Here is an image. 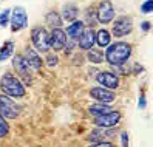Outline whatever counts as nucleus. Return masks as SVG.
Segmentation results:
<instances>
[{
	"label": "nucleus",
	"mask_w": 153,
	"mask_h": 147,
	"mask_svg": "<svg viewBox=\"0 0 153 147\" xmlns=\"http://www.w3.org/2000/svg\"><path fill=\"white\" fill-rule=\"evenodd\" d=\"M131 56V45L127 42H114L107 47L105 51V60L111 67H118L122 63H127Z\"/></svg>",
	"instance_id": "nucleus-1"
},
{
	"label": "nucleus",
	"mask_w": 153,
	"mask_h": 147,
	"mask_svg": "<svg viewBox=\"0 0 153 147\" xmlns=\"http://www.w3.org/2000/svg\"><path fill=\"white\" fill-rule=\"evenodd\" d=\"M0 90H2L3 95L10 96V98H16V99L25 98L26 95L25 84L17 76H14L13 73H5L0 78Z\"/></svg>",
	"instance_id": "nucleus-2"
},
{
	"label": "nucleus",
	"mask_w": 153,
	"mask_h": 147,
	"mask_svg": "<svg viewBox=\"0 0 153 147\" xmlns=\"http://www.w3.org/2000/svg\"><path fill=\"white\" fill-rule=\"evenodd\" d=\"M13 67H14L16 73L19 75L17 78L23 82L25 87L30 85L31 82H33V79H34L33 68L28 65V62H26V59L23 57V54H16V56L13 57Z\"/></svg>",
	"instance_id": "nucleus-3"
},
{
	"label": "nucleus",
	"mask_w": 153,
	"mask_h": 147,
	"mask_svg": "<svg viewBox=\"0 0 153 147\" xmlns=\"http://www.w3.org/2000/svg\"><path fill=\"white\" fill-rule=\"evenodd\" d=\"M31 40L34 45V50L37 53H48L50 50V33L42 28V26H36L31 31Z\"/></svg>",
	"instance_id": "nucleus-4"
},
{
	"label": "nucleus",
	"mask_w": 153,
	"mask_h": 147,
	"mask_svg": "<svg viewBox=\"0 0 153 147\" xmlns=\"http://www.w3.org/2000/svg\"><path fill=\"white\" fill-rule=\"evenodd\" d=\"M0 115L5 119H17V116L20 115V107L3 93L0 95Z\"/></svg>",
	"instance_id": "nucleus-5"
},
{
	"label": "nucleus",
	"mask_w": 153,
	"mask_h": 147,
	"mask_svg": "<svg viewBox=\"0 0 153 147\" xmlns=\"http://www.w3.org/2000/svg\"><path fill=\"white\" fill-rule=\"evenodd\" d=\"M10 23H11V30L14 33L26 28V25H28V14H26V10L23 6H14L11 10Z\"/></svg>",
	"instance_id": "nucleus-6"
},
{
	"label": "nucleus",
	"mask_w": 153,
	"mask_h": 147,
	"mask_svg": "<svg viewBox=\"0 0 153 147\" xmlns=\"http://www.w3.org/2000/svg\"><path fill=\"white\" fill-rule=\"evenodd\" d=\"M114 6L110 0H102L96 11V20L102 25H107L114 20Z\"/></svg>",
	"instance_id": "nucleus-7"
},
{
	"label": "nucleus",
	"mask_w": 153,
	"mask_h": 147,
	"mask_svg": "<svg viewBox=\"0 0 153 147\" xmlns=\"http://www.w3.org/2000/svg\"><path fill=\"white\" fill-rule=\"evenodd\" d=\"M133 31V20L131 17L128 16H121L118 17L114 22H113V28H111V33L114 37H124Z\"/></svg>",
	"instance_id": "nucleus-8"
},
{
	"label": "nucleus",
	"mask_w": 153,
	"mask_h": 147,
	"mask_svg": "<svg viewBox=\"0 0 153 147\" xmlns=\"http://www.w3.org/2000/svg\"><path fill=\"white\" fill-rule=\"evenodd\" d=\"M121 119H122V115L118 110H111V112L105 113V115L96 116L94 118V125L101 127V128H113L121 122Z\"/></svg>",
	"instance_id": "nucleus-9"
},
{
	"label": "nucleus",
	"mask_w": 153,
	"mask_h": 147,
	"mask_svg": "<svg viewBox=\"0 0 153 147\" xmlns=\"http://www.w3.org/2000/svg\"><path fill=\"white\" fill-rule=\"evenodd\" d=\"M96 81L101 87L113 90V91L119 87V78L113 71H99L96 75Z\"/></svg>",
	"instance_id": "nucleus-10"
},
{
	"label": "nucleus",
	"mask_w": 153,
	"mask_h": 147,
	"mask_svg": "<svg viewBox=\"0 0 153 147\" xmlns=\"http://www.w3.org/2000/svg\"><path fill=\"white\" fill-rule=\"evenodd\" d=\"M90 96H91L93 99H96L97 102L101 104H111L114 102L116 99V93L113 90H108V88H104V87H93L91 90H90Z\"/></svg>",
	"instance_id": "nucleus-11"
},
{
	"label": "nucleus",
	"mask_w": 153,
	"mask_h": 147,
	"mask_svg": "<svg viewBox=\"0 0 153 147\" xmlns=\"http://www.w3.org/2000/svg\"><path fill=\"white\" fill-rule=\"evenodd\" d=\"M65 42H67V34H65L64 30L62 28H53L51 30V33H50V50H54V53L64 50Z\"/></svg>",
	"instance_id": "nucleus-12"
},
{
	"label": "nucleus",
	"mask_w": 153,
	"mask_h": 147,
	"mask_svg": "<svg viewBox=\"0 0 153 147\" xmlns=\"http://www.w3.org/2000/svg\"><path fill=\"white\" fill-rule=\"evenodd\" d=\"M94 43H96V33L93 31V28H87L85 26V30L82 31V34H80L79 39L76 40V45L79 48L88 51L90 48H93Z\"/></svg>",
	"instance_id": "nucleus-13"
},
{
	"label": "nucleus",
	"mask_w": 153,
	"mask_h": 147,
	"mask_svg": "<svg viewBox=\"0 0 153 147\" xmlns=\"http://www.w3.org/2000/svg\"><path fill=\"white\" fill-rule=\"evenodd\" d=\"M23 57L26 59L28 65H30L33 70H40L42 65H43V60H42V57L39 56V53L36 51L34 48H31V47H28V48L25 50Z\"/></svg>",
	"instance_id": "nucleus-14"
},
{
	"label": "nucleus",
	"mask_w": 153,
	"mask_h": 147,
	"mask_svg": "<svg viewBox=\"0 0 153 147\" xmlns=\"http://www.w3.org/2000/svg\"><path fill=\"white\" fill-rule=\"evenodd\" d=\"M62 20H65V22H74L77 20V17H79V8L73 3H67L62 6Z\"/></svg>",
	"instance_id": "nucleus-15"
},
{
	"label": "nucleus",
	"mask_w": 153,
	"mask_h": 147,
	"mask_svg": "<svg viewBox=\"0 0 153 147\" xmlns=\"http://www.w3.org/2000/svg\"><path fill=\"white\" fill-rule=\"evenodd\" d=\"M84 30H85V22H82V20H74V22H71V25H68L65 34H67L68 39L77 40L79 36L82 34Z\"/></svg>",
	"instance_id": "nucleus-16"
},
{
	"label": "nucleus",
	"mask_w": 153,
	"mask_h": 147,
	"mask_svg": "<svg viewBox=\"0 0 153 147\" xmlns=\"http://www.w3.org/2000/svg\"><path fill=\"white\" fill-rule=\"evenodd\" d=\"M96 43L101 48H107V47H108V45L111 43V34H110V31L105 30V28L99 30L96 33Z\"/></svg>",
	"instance_id": "nucleus-17"
},
{
	"label": "nucleus",
	"mask_w": 153,
	"mask_h": 147,
	"mask_svg": "<svg viewBox=\"0 0 153 147\" xmlns=\"http://www.w3.org/2000/svg\"><path fill=\"white\" fill-rule=\"evenodd\" d=\"M111 107L110 104H101V102H97V104H93L91 107H88V113L91 115V116H101V115H105V113H108L111 112Z\"/></svg>",
	"instance_id": "nucleus-18"
},
{
	"label": "nucleus",
	"mask_w": 153,
	"mask_h": 147,
	"mask_svg": "<svg viewBox=\"0 0 153 147\" xmlns=\"http://www.w3.org/2000/svg\"><path fill=\"white\" fill-rule=\"evenodd\" d=\"M14 53V42L6 40L2 47H0V62H5L6 59H10Z\"/></svg>",
	"instance_id": "nucleus-19"
},
{
	"label": "nucleus",
	"mask_w": 153,
	"mask_h": 147,
	"mask_svg": "<svg viewBox=\"0 0 153 147\" xmlns=\"http://www.w3.org/2000/svg\"><path fill=\"white\" fill-rule=\"evenodd\" d=\"M108 133V128H101V127H96L94 130L90 132L88 135V141L91 143H99V141H104L105 135Z\"/></svg>",
	"instance_id": "nucleus-20"
},
{
	"label": "nucleus",
	"mask_w": 153,
	"mask_h": 147,
	"mask_svg": "<svg viewBox=\"0 0 153 147\" xmlns=\"http://www.w3.org/2000/svg\"><path fill=\"white\" fill-rule=\"evenodd\" d=\"M47 25L53 26V28H60V25H62V17L59 13L56 11H50L47 14Z\"/></svg>",
	"instance_id": "nucleus-21"
},
{
	"label": "nucleus",
	"mask_w": 153,
	"mask_h": 147,
	"mask_svg": "<svg viewBox=\"0 0 153 147\" xmlns=\"http://www.w3.org/2000/svg\"><path fill=\"white\" fill-rule=\"evenodd\" d=\"M87 59L93 63H102L104 62V53L101 50H93L90 48L88 53H87Z\"/></svg>",
	"instance_id": "nucleus-22"
},
{
	"label": "nucleus",
	"mask_w": 153,
	"mask_h": 147,
	"mask_svg": "<svg viewBox=\"0 0 153 147\" xmlns=\"http://www.w3.org/2000/svg\"><path fill=\"white\" fill-rule=\"evenodd\" d=\"M10 17H11V10H8V8L0 13V26L2 28L10 25Z\"/></svg>",
	"instance_id": "nucleus-23"
},
{
	"label": "nucleus",
	"mask_w": 153,
	"mask_h": 147,
	"mask_svg": "<svg viewBox=\"0 0 153 147\" xmlns=\"http://www.w3.org/2000/svg\"><path fill=\"white\" fill-rule=\"evenodd\" d=\"M10 133V124L6 122V119L0 115V138H5Z\"/></svg>",
	"instance_id": "nucleus-24"
},
{
	"label": "nucleus",
	"mask_w": 153,
	"mask_h": 147,
	"mask_svg": "<svg viewBox=\"0 0 153 147\" xmlns=\"http://www.w3.org/2000/svg\"><path fill=\"white\" fill-rule=\"evenodd\" d=\"M45 62H47V65H48L50 68H54V67L57 65V62H59V57L56 56L54 53H50V54H47V59H45Z\"/></svg>",
	"instance_id": "nucleus-25"
},
{
	"label": "nucleus",
	"mask_w": 153,
	"mask_h": 147,
	"mask_svg": "<svg viewBox=\"0 0 153 147\" xmlns=\"http://www.w3.org/2000/svg\"><path fill=\"white\" fill-rule=\"evenodd\" d=\"M141 13L142 14H152L153 13V0H146L141 5Z\"/></svg>",
	"instance_id": "nucleus-26"
},
{
	"label": "nucleus",
	"mask_w": 153,
	"mask_h": 147,
	"mask_svg": "<svg viewBox=\"0 0 153 147\" xmlns=\"http://www.w3.org/2000/svg\"><path fill=\"white\" fill-rule=\"evenodd\" d=\"M138 107L139 108H146L147 107V99H146V93H144V91H142V93L139 95V101H138Z\"/></svg>",
	"instance_id": "nucleus-27"
},
{
	"label": "nucleus",
	"mask_w": 153,
	"mask_h": 147,
	"mask_svg": "<svg viewBox=\"0 0 153 147\" xmlns=\"http://www.w3.org/2000/svg\"><path fill=\"white\" fill-rule=\"evenodd\" d=\"M88 147H114L113 143H108V141H99V143H93L91 146Z\"/></svg>",
	"instance_id": "nucleus-28"
},
{
	"label": "nucleus",
	"mask_w": 153,
	"mask_h": 147,
	"mask_svg": "<svg viewBox=\"0 0 153 147\" xmlns=\"http://www.w3.org/2000/svg\"><path fill=\"white\" fill-rule=\"evenodd\" d=\"M121 143H122V147H128V133L127 132L121 133Z\"/></svg>",
	"instance_id": "nucleus-29"
},
{
	"label": "nucleus",
	"mask_w": 153,
	"mask_h": 147,
	"mask_svg": "<svg viewBox=\"0 0 153 147\" xmlns=\"http://www.w3.org/2000/svg\"><path fill=\"white\" fill-rule=\"evenodd\" d=\"M150 28H152V23H150V22L146 20V22H142V23H141V30H142V31H146V33H147V31H150Z\"/></svg>",
	"instance_id": "nucleus-30"
}]
</instances>
